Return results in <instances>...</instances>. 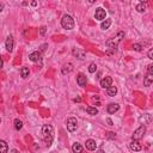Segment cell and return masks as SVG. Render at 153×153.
I'll return each instance as SVG.
<instances>
[{
	"instance_id": "obj_1",
	"label": "cell",
	"mask_w": 153,
	"mask_h": 153,
	"mask_svg": "<svg viewBox=\"0 0 153 153\" xmlns=\"http://www.w3.org/2000/svg\"><path fill=\"white\" fill-rule=\"evenodd\" d=\"M123 38H124V32H123V31H120L117 35L114 36L113 38L109 39V41L106 42V46H108L110 49H113V50L116 51V48H117L118 42H121Z\"/></svg>"
},
{
	"instance_id": "obj_2",
	"label": "cell",
	"mask_w": 153,
	"mask_h": 153,
	"mask_svg": "<svg viewBox=\"0 0 153 153\" xmlns=\"http://www.w3.org/2000/svg\"><path fill=\"white\" fill-rule=\"evenodd\" d=\"M42 134H43L46 142H48L47 145L50 146V142L53 141V127L50 124H44L42 128Z\"/></svg>"
},
{
	"instance_id": "obj_3",
	"label": "cell",
	"mask_w": 153,
	"mask_h": 153,
	"mask_svg": "<svg viewBox=\"0 0 153 153\" xmlns=\"http://www.w3.org/2000/svg\"><path fill=\"white\" fill-rule=\"evenodd\" d=\"M61 25H62L63 29H66V30H72L73 27H74V20L72 18L71 16H68V15H65L62 17V19H61Z\"/></svg>"
},
{
	"instance_id": "obj_4",
	"label": "cell",
	"mask_w": 153,
	"mask_h": 153,
	"mask_svg": "<svg viewBox=\"0 0 153 153\" xmlns=\"http://www.w3.org/2000/svg\"><path fill=\"white\" fill-rule=\"evenodd\" d=\"M145 133H146V127L145 126H140L135 132H134V134H133V136L132 137H133V140H140V139L144 137Z\"/></svg>"
},
{
	"instance_id": "obj_5",
	"label": "cell",
	"mask_w": 153,
	"mask_h": 153,
	"mask_svg": "<svg viewBox=\"0 0 153 153\" xmlns=\"http://www.w3.org/2000/svg\"><path fill=\"white\" fill-rule=\"evenodd\" d=\"M77 127H78V121H77L75 117H69L67 120V129H68V132L77 130Z\"/></svg>"
},
{
	"instance_id": "obj_6",
	"label": "cell",
	"mask_w": 153,
	"mask_h": 153,
	"mask_svg": "<svg viewBox=\"0 0 153 153\" xmlns=\"http://www.w3.org/2000/svg\"><path fill=\"white\" fill-rule=\"evenodd\" d=\"M106 17V12L105 10H103L102 7H98L96 10V13H94V18L97 20H104Z\"/></svg>"
},
{
	"instance_id": "obj_7",
	"label": "cell",
	"mask_w": 153,
	"mask_h": 153,
	"mask_svg": "<svg viewBox=\"0 0 153 153\" xmlns=\"http://www.w3.org/2000/svg\"><path fill=\"white\" fill-rule=\"evenodd\" d=\"M13 46H15V41H13V37L12 36H8L7 38H6V42H5V47L7 49V51L11 53L13 50Z\"/></svg>"
},
{
	"instance_id": "obj_8",
	"label": "cell",
	"mask_w": 153,
	"mask_h": 153,
	"mask_svg": "<svg viewBox=\"0 0 153 153\" xmlns=\"http://www.w3.org/2000/svg\"><path fill=\"white\" fill-rule=\"evenodd\" d=\"M111 84H113V78L111 77H105L104 79L101 80V86L103 89H108V87L111 86Z\"/></svg>"
},
{
	"instance_id": "obj_9",
	"label": "cell",
	"mask_w": 153,
	"mask_h": 153,
	"mask_svg": "<svg viewBox=\"0 0 153 153\" xmlns=\"http://www.w3.org/2000/svg\"><path fill=\"white\" fill-rule=\"evenodd\" d=\"M77 82H78L79 86H85L87 82V78L85 74H82V73H79L78 77H77Z\"/></svg>"
},
{
	"instance_id": "obj_10",
	"label": "cell",
	"mask_w": 153,
	"mask_h": 153,
	"mask_svg": "<svg viewBox=\"0 0 153 153\" xmlns=\"http://www.w3.org/2000/svg\"><path fill=\"white\" fill-rule=\"evenodd\" d=\"M129 148L132 149V151H134V152H139V151H141L142 146L139 144L137 140H133V141L129 144Z\"/></svg>"
},
{
	"instance_id": "obj_11",
	"label": "cell",
	"mask_w": 153,
	"mask_h": 153,
	"mask_svg": "<svg viewBox=\"0 0 153 153\" xmlns=\"http://www.w3.org/2000/svg\"><path fill=\"white\" fill-rule=\"evenodd\" d=\"M118 109H120V105L116 104V103H111V104H109L106 106V111L109 114H115L116 111H118Z\"/></svg>"
},
{
	"instance_id": "obj_12",
	"label": "cell",
	"mask_w": 153,
	"mask_h": 153,
	"mask_svg": "<svg viewBox=\"0 0 153 153\" xmlns=\"http://www.w3.org/2000/svg\"><path fill=\"white\" fill-rule=\"evenodd\" d=\"M29 59L31 60L32 62H38V61H41V53L39 51H34V53L29 55Z\"/></svg>"
},
{
	"instance_id": "obj_13",
	"label": "cell",
	"mask_w": 153,
	"mask_h": 153,
	"mask_svg": "<svg viewBox=\"0 0 153 153\" xmlns=\"http://www.w3.org/2000/svg\"><path fill=\"white\" fill-rule=\"evenodd\" d=\"M86 148L89 149V151H94V149L97 148V144H96V141L94 140H92V139H89V140H86Z\"/></svg>"
},
{
	"instance_id": "obj_14",
	"label": "cell",
	"mask_w": 153,
	"mask_h": 153,
	"mask_svg": "<svg viewBox=\"0 0 153 153\" xmlns=\"http://www.w3.org/2000/svg\"><path fill=\"white\" fill-rule=\"evenodd\" d=\"M73 71V65L72 63H66V65H63L62 67V74H68V73H71Z\"/></svg>"
},
{
	"instance_id": "obj_15",
	"label": "cell",
	"mask_w": 153,
	"mask_h": 153,
	"mask_svg": "<svg viewBox=\"0 0 153 153\" xmlns=\"http://www.w3.org/2000/svg\"><path fill=\"white\" fill-rule=\"evenodd\" d=\"M8 151V145L6 144V141L0 140V153H7Z\"/></svg>"
},
{
	"instance_id": "obj_16",
	"label": "cell",
	"mask_w": 153,
	"mask_h": 153,
	"mask_svg": "<svg viewBox=\"0 0 153 153\" xmlns=\"http://www.w3.org/2000/svg\"><path fill=\"white\" fill-rule=\"evenodd\" d=\"M106 93H108V96H110V97H114L115 94L117 93V87L116 86H110L106 89Z\"/></svg>"
},
{
	"instance_id": "obj_17",
	"label": "cell",
	"mask_w": 153,
	"mask_h": 153,
	"mask_svg": "<svg viewBox=\"0 0 153 153\" xmlns=\"http://www.w3.org/2000/svg\"><path fill=\"white\" fill-rule=\"evenodd\" d=\"M72 151H73V153H81L82 146L80 145V144H78V142H75V144H73V146H72Z\"/></svg>"
},
{
	"instance_id": "obj_18",
	"label": "cell",
	"mask_w": 153,
	"mask_h": 153,
	"mask_svg": "<svg viewBox=\"0 0 153 153\" xmlns=\"http://www.w3.org/2000/svg\"><path fill=\"white\" fill-rule=\"evenodd\" d=\"M73 55H75V56L80 60H82L85 58V53L82 50H79V49H73Z\"/></svg>"
},
{
	"instance_id": "obj_19",
	"label": "cell",
	"mask_w": 153,
	"mask_h": 153,
	"mask_svg": "<svg viewBox=\"0 0 153 153\" xmlns=\"http://www.w3.org/2000/svg\"><path fill=\"white\" fill-rule=\"evenodd\" d=\"M86 111H87V114L91 115V116H94V115L98 114V110L96 109V108H93V106H87Z\"/></svg>"
},
{
	"instance_id": "obj_20",
	"label": "cell",
	"mask_w": 153,
	"mask_h": 153,
	"mask_svg": "<svg viewBox=\"0 0 153 153\" xmlns=\"http://www.w3.org/2000/svg\"><path fill=\"white\" fill-rule=\"evenodd\" d=\"M29 73H30V72H29V68H27V67H22V68H20V75H22V78H27V77H29Z\"/></svg>"
},
{
	"instance_id": "obj_21",
	"label": "cell",
	"mask_w": 153,
	"mask_h": 153,
	"mask_svg": "<svg viewBox=\"0 0 153 153\" xmlns=\"http://www.w3.org/2000/svg\"><path fill=\"white\" fill-rule=\"evenodd\" d=\"M152 80H153V74H147V77L145 78V86H151V84H152Z\"/></svg>"
},
{
	"instance_id": "obj_22",
	"label": "cell",
	"mask_w": 153,
	"mask_h": 153,
	"mask_svg": "<svg viewBox=\"0 0 153 153\" xmlns=\"http://www.w3.org/2000/svg\"><path fill=\"white\" fill-rule=\"evenodd\" d=\"M110 25H111V20H110V19H105L102 24H101V27H102L103 30H106V29H109V27H110Z\"/></svg>"
},
{
	"instance_id": "obj_23",
	"label": "cell",
	"mask_w": 153,
	"mask_h": 153,
	"mask_svg": "<svg viewBox=\"0 0 153 153\" xmlns=\"http://www.w3.org/2000/svg\"><path fill=\"white\" fill-rule=\"evenodd\" d=\"M22 127H23V122L20 121L19 118H16V120H15V128H16L17 130H20Z\"/></svg>"
},
{
	"instance_id": "obj_24",
	"label": "cell",
	"mask_w": 153,
	"mask_h": 153,
	"mask_svg": "<svg viewBox=\"0 0 153 153\" xmlns=\"http://www.w3.org/2000/svg\"><path fill=\"white\" fill-rule=\"evenodd\" d=\"M136 11L137 12H145L146 11V4H144V3H140V4L136 5Z\"/></svg>"
},
{
	"instance_id": "obj_25",
	"label": "cell",
	"mask_w": 153,
	"mask_h": 153,
	"mask_svg": "<svg viewBox=\"0 0 153 153\" xmlns=\"http://www.w3.org/2000/svg\"><path fill=\"white\" fill-rule=\"evenodd\" d=\"M96 71H97V65L94 62H92L90 66H89V72H90V73H94Z\"/></svg>"
},
{
	"instance_id": "obj_26",
	"label": "cell",
	"mask_w": 153,
	"mask_h": 153,
	"mask_svg": "<svg viewBox=\"0 0 153 153\" xmlns=\"http://www.w3.org/2000/svg\"><path fill=\"white\" fill-rule=\"evenodd\" d=\"M133 48H134V50H136V51H141V49H142L141 46H140V44H137V43L134 44Z\"/></svg>"
},
{
	"instance_id": "obj_27",
	"label": "cell",
	"mask_w": 153,
	"mask_h": 153,
	"mask_svg": "<svg viewBox=\"0 0 153 153\" xmlns=\"http://www.w3.org/2000/svg\"><path fill=\"white\" fill-rule=\"evenodd\" d=\"M106 137H108V139H115V137H116V134L113 133V132H109V133L106 134Z\"/></svg>"
},
{
	"instance_id": "obj_28",
	"label": "cell",
	"mask_w": 153,
	"mask_h": 153,
	"mask_svg": "<svg viewBox=\"0 0 153 153\" xmlns=\"http://www.w3.org/2000/svg\"><path fill=\"white\" fill-rule=\"evenodd\" d=\"M148 68H147V71H148V74H153V65H148Z\"/></svg>"
},
{
	"instance_id": "obj_29",
	"label": "cell",
	"mask_w": 153,
	"mask_h": 153,
	"mask_svg": "<svg viewBox=\"0 0 153 153\" xmlns=\"http://www.w3.org/2000/svg\"><path fill=\"white\" fill-rule=\"evenodd\" d=\"M148 59H151V60L153 59V49H149V51H148Z\"/></svg>"
},
{
	"instance_id": "obj_30",
	"label": "cell",
	"mask_w": 153,
	"mask_h": 153,
	"mask_svg": "<svg viewBox=\"0 0 153 153\" xmlns=\"http://www.w3.org/2000/svg\"><path fill=\"white\" fill-rule=\"evenodd\" d=\"M39 34H41V35H44V34H46V26H42V27H41V30H39Z\"/></svg>"
},
{
	"instance_id": "obj_31",
	"label": "cell",
	"mask_w": 153,
	"mask_h": 153,
	"mask_svg": "<svg viewBox=\"0 0 153 153\" xmlns=\"http://www.w3.org/2000/svg\"><path fill=\"white\" fill-rule=\"evenodd\" d=\"M4 67V61H3V59H1V56H0V69Z\"/></svg>"
},
{
	"instance_id": "obj_32",
	"label": "cell",
	"mask_w": 153,
	"mask_h": 153,
	"mask_svg": "<svg viewBox=\"0 0 153 153\" xmlns=\"http://www.w3.org/2000/svg\"><path fill=\"white\" fill-rule=\"evenodd\" d=\"M108 123H109V126H113V121L110 118H108Z\"/></svg>"
},
{
	"instance_id": "obj_33",
	"label": "cell",
	"mask_w": 153,
	"mask_h": 153,
	"mask_svg": "<svg viewBox=\"0 0 153 153\" xmlns=\"http://www.w3.org/2000/svg\"><path fill=\"white\" fill-rule=\"evenodd\" d=\"M3 8H4V4H1V3H0V12L3 11Z\"/></svg>"
},
{
	"instance_id": "obj_34",
	"label": "cell",
	"mask_w": 153,
	"mask_h": 153,
	"mask_svg": "<svg viewBox=\"0 0 153 153\" xmlns=\"http://www.w3.org/2000/svg\"><path fill=\"white\" fill-rule=\"evenodd\" d=\"M97 153H104V151H103V149H98V151H97Z\"/></svg>"
},
{
	"instance_id": "obj_35",
	"label": "cell",
	"mask_w": 153,
	"mask_h": 153,
	"mask_svg": "<svg viewBox=\"0 0 153 153\" xmlns=\"http://www.w3.org/2000/svg\"><path fill=\"white\" fill-rule=\"evenodd\" d=\"M12 153H19V152H18L17 149H12Z\"/></svg>"
},
{
	"instance_id": "obj_36",
	"label": "cell",
	"mask_w": 153,
	"mask_h": 153,
	"mask_svg": "<svg viewBox=\"0 0 153 153\" xmlns=\"http://www.w3.org/2000/svg\"><path fill=\"white\" fill-rule=\"evenodd\" d=\"M0 122H1V120H0Z\"/></svg>"
}]
</instances>
